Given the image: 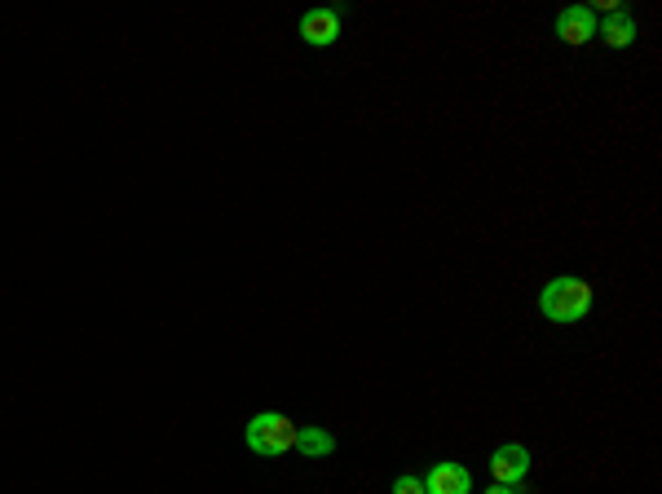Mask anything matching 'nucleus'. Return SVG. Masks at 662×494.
I'll use <instances>...</instances> for the list:
<instances>
[{
  "instance_id": "obj_1",
  "label": "nucleus",
  "mask_w": 662,
  "mask_h": 494,
  "mask_svg": "<svg viewBox=\"0 0 662 494\" xmlns=\"http://www.w3.org/2000/svg\"><path fill=\"white\" fill-rule=\"evenodd\" d=\"M539 309H543V318H548V322H561V327H570V322H583L587 309H592V287H587L583 278H574V274H557L548 287H543Z\"/></svg>"
},
{
  "instance_id": "obj_6",
  "label": "nucleus",
  "mask_w": 662,
  "mask_h": 494,
  "mask_svg": "<svg viewBox=\"0 0 662 494\" xmlns=\"http://www.w3.org/2000/svg\"><path fill=\"white\" fill-rule=\"evenodd\" d=\"M424 494H473V477H468L464 464H433L429 477H424Z\"/></svg>"
},
{
  "instance_id": "obj_10",
  "label": "nucleus",
  "mask_w": 662,
  "mask_h": 494,
  "mask_svg": "<svg viewBox=\"0 0 662 494\" xmlns=\"http://www.w3.org/2000/svg\"><path fill=\"white\" fill-rule=\"evenodd\" d=\"M486 494H517V486H495V481H490V490Z\"/></svg>"
},
{
  "instance_id": "obj_8",
  "label": "nucleus",
  "mask_w": 662,
  "mask_h": 494,
  "mask_svg": "<svg viewBox=\"0 0 662 494\" xmlns=\"http://www.w3.org/2000/svg\"><path fill=\"white\" fill-rule=\"evenodd\" d=\"M296 450H301L305 459H327L331 450H336V437L327 433V428H296Z\"/></svg>"
},
{
  "instance_id": "obj_4",
  "label": "nucleus",
  "mask_w": 662,
  "mask_h": 494,
  "mask_svg": "<svg viewBox=\"0 0 662 494\" xmlns=\"http://www.w3.org/2000/svg\"><path fill=\"white\" fill-rule=\"evenodd\" d=\"M340 9H309V14H301V40L314 49H331L340 40Z\"/></svg>"
},
{
  "instance_id": "obj_3",
  "label": "nucleus",
  "mask_w": 662,
  "mask_h": 494,
  "mask_svg": "<svg viewBox=\"0 0 662 494\" xmlns=\"http://www.w3.org/2000/svg\"><path fill=\"white\" fill-rule=\"evenodd\" d=\"M490 464V477H495V486H521V481L530 477V450L521 442H508L499 446L495 455L486 459Z\"/></svg>"
},
{
  "instance_id": "obj_2",
  "label": "nucleus",
  "mask_w": 662,
  "mask_h": 494,
  "mask_svg": "<svg viewBox=\"0 0 662 494\" xmlns=\"http://www.w3.org/2000/svg\"><path fill=\"white\" fill-rule=\"evenodd\" d=\"M243 437H248V450L265 459H279L287 450H296V424L287 420L283 411H261L252 415L248 428H243Z\"/></svg>"
},
{
  "instance_id": "obj_7",
  "label": "nucleus",
  "mask_w": 662,
  "mask_h": 494,
  "mask_svg": "<svg viewBox=\"0 0 662 494\" xmlns=\"http://www.w3.org/2000/svg\"><path fill=\"white\" fill-rule=\"evenodd\" d=\"M596 31H601V40L610 49H627V45H636V14L632 9H614Z\"/></svg>"
},
{
  "instance_id": "obj_9",
  "label": "nucleus",
  "mask_w": 662,
  "mask_h": 494,
  "mask_svg": "<svg viewBox=\"0 0 662 494\" xmlns=\"http://www.w3.org/2000/svg\"><path fill=\"white\" fill-rule=\"evenodd\" d=\"M389 494H424V477H411V472H407V477L393 481Z\"/></svg>"
},
{
  "instance_id": "obj_5",
  "label": "nucleus",
  "mask_w": 662,
  "mask_h": 494,
  "mask_svg": "<svg viewBox=\"0 0 662 494\" xmlns=\"http://www.w3.org/2000/svg\"><path fill=\"white\" fill-rule=\"evenodd\" d=\"M592 36H596V14L587 5H570V9H561V14H557V40H561V45L579 49Z\"/></svg>"
}]
</instances>
